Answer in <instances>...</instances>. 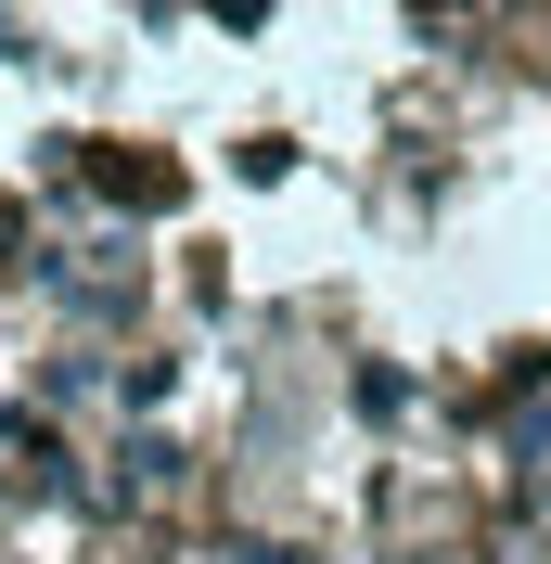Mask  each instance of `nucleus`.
Returning a JSON list of instances; mask_svg holds the SVG:
<instances>
[{"mask_svg": "<svg viewBox=\"0 0 551 564\" xmlns=\"http://www.w3.org/2000/svg\"><path fill=\"white\" fill-rule=\"evenodd\" d=\"M39 475H52V436L39 423H0V488H39Z\"/></svg>", "mask_w": 551, "mask_h": 564, "instance_id": "f257e3e1", "label": "nucleus"}, {"mask_svg": "<svg viewBox=\"0 0 551 564\" xmlns=\"http://www.w3.org/2000/svg\"><path fill=\"white\" fill-rule=\"evenodd\" d=\"M500 564H551V539H500Z\"/></svg>", "mask_w": 551, "mask_h": 564, "instance_id": "f03ea898", "label": "nucleus"}]
</instances>
